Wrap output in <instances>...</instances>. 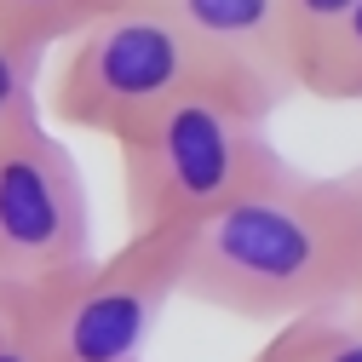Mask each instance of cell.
Masks as SVG:
<instances>
[{"instance_id":"cell-11","label":"cell","mask_w":362,"mask_h":362,"mask_svg":"<svg viewBox=\"0 0 362 362\" xmlns=\"http://www.w3.org/2000/svg\"><path fill=\"white\" fill-rule=\"evenodd\" d=\"M356 0H288V18H293V40H299V75L305 64L328 47V35L351 18Z\"/></svg>"},{"instance_id":"cell-12","label":"cell","mask_w":362,"mask_h":362,"mask_svg":"<svg viewBox=\"0 0 362 362\" xmlns=\"http://www.w3.org/2000/svg\"><path fill=\"white\" fill-rule=\"evenodd\" d=\"M247 362H316V351L305 345V334H299L293 322H282V328L270 334V339H264V345H259Z\"/></svg>"},{"instance_id":"cell-8","label":"cell","mask_w":362,"mask_h":362,"mask_svg":"<svg viewBox=\"0 0 362 362\" xmlns=\"http://www.w3.org/2000/svg\"><path fill=\"white\" fill-rule=\"evenodd\" d=\"M299 93L322 98V104H362V0L351 6V18L328 35V47L305 64Z\"/></svg>"},{"instance_id":"cell-3","label":"cell","mask_w":362,"mask_h":362,"mask_svg":"<svg viewBox=\"0 0 362 362\" xmlns=\"http://www.w3.org/2000/svg\"><path fill=\"white\" fill-rule=\"evenodd\" d=\"M190 230H127L115 253H93L40 282H0V305L40 362H144L173 299H185Z\"/></svg>"},{"instance_id":"cell-4","label":"cell","mask_w":362,"mask_h":362,"mask_svg":"<svg viewBox=\"0 0 362 362\" xmlns=\"http://www.w3.org/2000/svg\"><path fill=\"white\" fill-rule=\"evenodd\" d=\"M207 81H247V75L230 69L161 0H115L104 18L64 40V64L52 75V115L115 144Z\"/></svg>"},{"instance_id":"cell-1","label":"cell","mask_w":362,"mask_h":362,"mask_svg":"<svg viewBox=\"0 0 362 362\" xmlns=\"http://www.w3.org/2000/svg\"><path fill=\"white\" fill-rule=\"evenodd\" d=\"M356 293L362 264L334 173L282 161L185 242V299L242 322H299L356 305Z\"/></svg>"},{"instance_id":"cell-7","label":"cell","mask_w":362,"mask_h":362,"mask_svg":"<svg viewBox=\"0 0 362 362\" xmlns=\"http://www.w3.org/2000/svg\"><path fill=\"white\" fill-rule=\"evenodd\" d=\"M40 64H47V47L0 35V150L40 127Z\"/></svg>"},{"instance_id":"cell-13","label":"cell","mask_w":362,"mask_h":362,"mask_svg":"<svg viewBox=\"0 0 362 362\" xmlns=\"http://www.w3.org/2000/svg\"><path fill=\"white\" fill-rule=\"evenodd\" d=\"M334 178H339V196H345V213H351V236H356V264H362V161L334 173ZM356 305H362V293H356Z\"/></svg>"},{"instance_id":"cell-6","label":"cell","mask_w":362,"mask_h":362,"mask_svg":"<svg viewBox=\"0 0 362 362\" xmlns=\"http://www.w3.org/2000/svg\"><path fill=\"white\" fill-rule=\"evenodd\" d=\"M161 6L178 23H190L230 69L259 81L264 93L276 98L299 93V40L288 0H161Z\"/></svg>"},{"instance_id":"cell-9","label":"cell","mask_w":362,"mask_h":362,"mask_svg":"<svg viewBox=\"0 0 362 362\" xmlns=\"http://www.w3.org/2000/svg\"><path fill=\"white\" fill-rule=\"evenodd\" d=\"M115 0H0V35L35 40V47H58V40H75L93 18H104Z\"/></svg>"},{"instance_id":"cell-14","label":"cell","mask_w":362,"mask_h":362,"mask_svg":"<svg viewBox=\"0 0 362 362\" xmlns=\"http://www.w3.org/2000/svg\"><path fill=\"white\" fill-rule=\"evenodd\" d=\"M0 362H40V351L29 345V334L12 322V310L0 305Z\"/></svg>"},{"instance_id":"cell-2","label":"cell","mask_w":362,"mask_h":362,"mask_svg":"<svg viewBox=\"0 0 362 362\" xmlns=\"http://www.w3.org/2000/svg\"><path fill=\"white\" fill-rule=\"evenodd\" d=\"M276 104L253 81H207L115 139L127 230H196L264 185L288 161L270 144Z\"/></svg>"},{"instance_id":"cell-5","label":"cell","mask_w":362,"mask_h":362,"mask_svg":"<svg viewBox=\"0 0 362 362\" xmlns=\"http://www.w3.org/2000/svg\"><path fill=\"white\" fill-rule=\"evenodd\" d=\"M93 259L81 161L47 121L0 150V282H40Z\"/></svg>"},{"instance_id":"cell-10","label":"cell","mask_w":362,"mask_h":362,"mask_svg":"<svg viewBox=\"0 0 362 362\" xmlns=\"http://www.w3.org/2000/svg\"><path fill=\"white\" fill-rule=\"evenodd\" d=\"M293 328L305 334V345L316 351V362H362V305L299 316Z\"/></svg>"}]
</instances>
